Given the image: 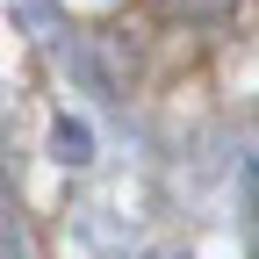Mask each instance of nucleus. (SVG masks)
<instances>
[{
    "label": "nucleus",
    "mask_w": 259,
    "mask_h": 259,
    "mask_svg": "<svg viewBox=\"0 0 259 259\" xmlns=\"http://www.w3.org/2000/svg\"><path fill=\"white\" fill-rule=\"evenodd\" d=\"M58 158H65V166H87V158H94V151H87V130L65 122V130H58Z\"/></svg>",
    "instance_id": "obj_1"
}]
</instances>
